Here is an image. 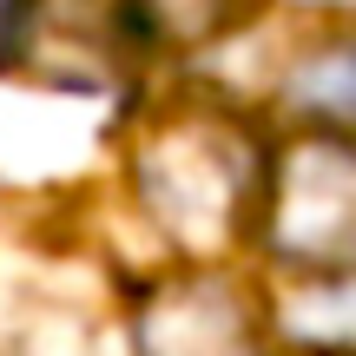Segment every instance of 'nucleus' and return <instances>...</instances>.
Returning <instances> with one entry per match:
<instances>
[{
  "label": "nucleus",
  "instance_id": "obj_1",
  "mask_svg": "<svg viewBox=\"0 0 356 356\" xmlns=\"http://www.w3.org/2000/svg\"><path fill=\"white\" fill-rule=\"evenodd\" d=\"M132 185H139V204L159 218L165 238H178L185 251H225L251 225L264 178H257V159L231 119L178 113L139 139Z\"/></svg>",
  "mask_w": 356,
  "mask_h": 356
},
{
  "label": "nucleus",
  "instance_id": "obj_6",
  "mask_svg": "<svg viewBox=\"0 0 356 356\" xmlns=\"http://www.w3.org/2000/svg\"><path fill=\"white\" fill-rule=\"evenodd\" d=\"M139 33L152 40H178V47H204V40H225L251 20L264 0H126Z\"/></svg>",
  "mask_w": 356,
  "mask_h": 356
},
{
  "label": "nucleus",
  "instance_id": "obj_3",
  "mask_svg": "<svg viewBox=\"0 0 356 356\" xmlns=\"http://www.w3.org/2000/svg\"><path fill=\"white\" fill-rule=\"evenodd\" d=\"M0 47L47 86L99 92L126 79L139 20L126 0H26L20 20H0Z\"/></svg>",
  "mask_w": 356,
  "mask_h": 356
},
{
  "label": "nucleus",
  "instance_id": "obj_4",
  "mask_svg": "<svg viewBox=\"0 0 356 356\" xmlns=\"http://www.w3.org/2000/svg\"><path fill=\"white\" fill-rule=\"evenodd\" d=\"M132 356H264L251 291L218 270L152 284L132 310Z\"/></svg>",
  "mask_w": 356,
  "mask_h": 356
},
{
  "label": "nucleus",
  "instance_id": "obj_5",
  "mask_svg": "<svg viewBox=\"0 0 356 356\" xmlns=\"http://www.w3.org/2000/svg\"><path fill=\"white\" fill-rule=\"evenodd\" d=\"M291 106L330 119L337 132H356V40H330L291 66Z\"/></svg>",
  "mask_w": 356,
  "mask_h": 356
},
{
  "label": "nucleus",
  "instance_id": "obj_2",
  "mask_svg": "<svg viewBox=\"0 0 356 356\" xmlns=\"http://www.w3.org/2000/svg\"><path fill=\"white\" fill-rule=\"evenodd\" d=\"M257 218L277 264L317 277L356 270V139L337 126L291 139L264 172Z\"/></svg>",
  "mask_w": 356,
  "mask_h": 356
},
{
  "label": "nucleus",
  "instance_id": "obj_7",
  "mask_svg": "<svg viewBox=\"0 0 356 356\" xmlns=\"http://www.w3.org/2000/svg\"><path fill=\"white\" fill-rule=\"evenodd\" d=\"M284 323H291L304 343H323V350L356 343V270H337L317 291H297L291 310H284Z\"/></svg>",
  "mask_w": 356,
  "mask_h": 356
}]
</instances>
